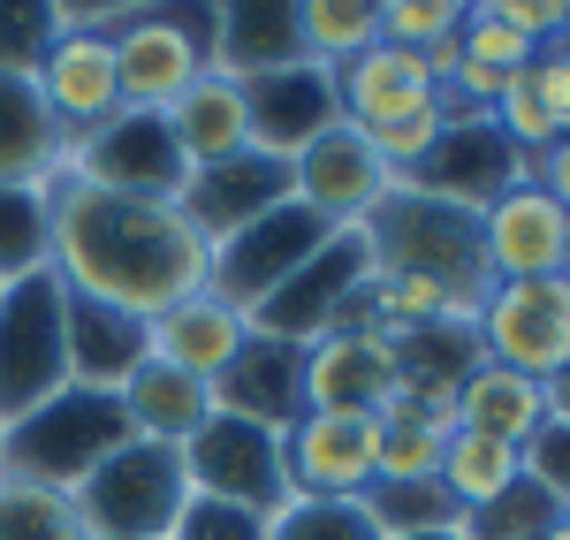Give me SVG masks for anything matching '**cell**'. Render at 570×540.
I'll return each instance as SVG.
<instances>
[{"instance_id": "6da1fadb", "label": "cell", "mask_w": 570, "mask_h": 540, "mask_svg": "<svg viewBox=\"0 0 570 540\" xmlns=\"http://www.w3.org/2000/svg\"><path fill=\"white\" fill-rule=\"evenodd\" d=\"M46 267L69 297L153 320L214 289V244L183 222L176 198H137L61 176L46 190Z\"/></svg>"}, {"instance_id": "7a4b0ae2", "label": "cell", "mask_w": 570, "mask_h": 540, "mask_svg": "<svg viewBox=\"0 0 570 540\" xmlns=\"http://www.w3.org/2000/svg\"><path fill=\"white\" fill-rule=\"evenodd\" d=\"M357 244H365V274H426V282H441L456 297L464 320H480L487 289H494L487 252H480V214L456 206V198H434V190H419L403 176L357 222Z\"/></svg>"}, {"instance_id": "3957f363", "label": "cell", "mask_w": 570, "mask_h": 540, "mask_svg": "<svg viewBox=\"0 0 570 540\" xmlns=\"http://www.w3.org/2000/svg\"><path fill=\"white\" fill-rule=\"evenodd\" d=\"M69 389V289L46 274L0 282V426Z\"/></svg>"}, {"instance_id": "277c9868", "label": "cell", "mask_w": 570, "mask_h": 540, "mask_svg": "<svg viewBox=\"0 0 570 540\" xmlns=\"http://www.w3.org/2000/svg\"><path fill=\"white\" fill-rule=\"evenodd\" d=\"M130 442L122 404L99 389H61L53 404H39L31 419L0 426V472L8 480H39V488H77L99 456H115Z\"/></svg>"}, {"instance_id": "5b68a950", "label": "cell", "mask_w": 570, "mask_h": 540, "mask_svg": "<svg viewBox=\"0 0 570 540\" xmlns=\"http://www.w3.org/2000/svg\"><path fill=\"white\" fill-rule=\"evenodd\" d=\"M69 495H77V518H85L91 540H168L176 533V510L190 502L183 450L122 442L115 456H99Z\"/></svg>"}, {"instance_id": "8992f818", "label": "cell", "mask_w": 570, "mask_h": 540, "mask_svg": "<svg viewBox=\"0 0 570 540\" xmlns=\"http://www.w3.org/2000/svg\"><path fill=\"white\" fill-rule=\"evenodd\" d=\"M214 69V8H145L115 31V77L122 107L137 115H168L183 91Z\"/></svg>"}, {"instance_id": "52a82bcc", "label": "cell", "mask_w": 570, "mask_h": 540, "mask_svg": "<svg viewBox=\"0 0 570 540\" xmlns=\"http://www.w3.org/2000/svg\"><path fill=\"white\" fill-rule=\"evenodd\" d=\"M381 472V419L373 411H297L282 426V480L289 502H357Z\"/></svg>"}, {"instance_id": "ba28073f", "label": "cell", "mask_w": 570, "mask_h": 540, "mask_svg": "<svg viewBox=\"0 0 570 540\" xmlns=\"http://www.w3.org/2000/svg\"><path fill=\"white\" fill-rule=\"evenodd\" d=\"M183 480H190V495L236 502V510H252V518H274V510L289 502V480H282V434L236 419V411H214V419L183 442Z\"/></svg>"}, {"instance_id": "9c48e42d", "label": "cell", "mask_w": 570, "mask_h": 540, "mask_svg": "<svg viewBox=\"0 0 570 540\" xmlns=\"http://www.w3.org/2000/svg\"><path fill=\"white\" fill-rule=\"evenodd\" d=\"M480 359L532 373V381H556L570 365V282L563 274H540V282H494L487 289L480 320Z\"/></svg>"}, {"instance_id": "30bf717a", "label": "cell", "mask_w": 570, "mask_h": 540, "mask_svg": "<svg viewBox=\"0 0 570 540\" xmlns=\"http://www.w3.org/2000/svg\"><path fill=\"white\" fill-rule=\"evenodd\" d=\"M357 289H365V244H357V228H335L305 267L252 313V327L305 351V343L335 335V327H365V320H357Z\"/></svg>"}, {"instance_id": "8fae6325", "label": "cell", "mask_w": 570, "mask_h": 540, "mask_svg": "<svg viewBox=\"0 0 570 540\" xmlns=\"http://www.w3.org/2000/svg\"><path fill=\"white\" fill-rule=\"evenodd\" d=\"M389 168L373 160V145H365V130H351V122H335V130H320L289 160V206H305L320 228H357L373 206H381V190H389Z\"/></svg>"}, {"instance_id": "7c38bea8", "label": "cell", "mask_w": 570, "mask_h": 540, "mask_svg": "<svg viewBox=\"0 0 570 540\" xmlns=\"http://www.w3.org/2000/svg\"><path fill=\"white\" fill-rule=\"evenodd\" d=\"M480 252H487V274H494V282H540V274H563L570 214L532 176H518L502 198H487V206H480Z\"/></svg>"}, {"instance_id": "4fadbf2b", "label": "cell", "mask_w": 570, "mask_h": 540, "mask_svg": "<svg viewBox=\"0 0 570 540\" xmlns=\"http://www.w3.org/2000/svg\"><path fill=\"white\" fill-rule=\"evenodd\" d=\"M327 236H335V228H320L305 206H274L266 222H252L244 236H228V244L214 252V297L244 305V313H259L266 297L305 267Z\"/></svg>"}, {"instance_id": "5bb4252c", "label": "cell", "mask_w": 570, "mask_h": 540, "mask_svg": "<svg viewBox=\"0 0 570 540\" xmlns=\"http://www.w3.org/2000/svg\"><path fill=\"white\" fill-rule=\"evenodd\" d=\"M31 85H39L46 115L61 122L69 153L91 130H107L122 115V77H115V39H46L31 61Z\"/></svg>"}, {"instance_id": "9a60e30c", "label": "cell", "mask_w": 570, "mask_h": 540, "mask_svg": "<svg viewBox=\"0 0 570 540\" xmlns=\"http://www.w3.org/2000/svg\"><path fill=\"white\" fill-rule=\"evenodd\" d=\"M69 176L107 183V190H137V198H176L183 190V153L168 137V115H137L122 107L107 130H91L77 153H69Z\"/></svg>"}, {"instance_id": "2e32d148", "label": "cell", "mask_w": 570, "mask_h": 540, "mask_svg": "<svg viewBox=\"0 0 570 540\" xmlns=\"http://www.w3.org/2000/svg\"><path fill=\"white\" fill-rule=\"evenodd\" d=\"M403 389V359L389 335L373 327H335L305 343V411H389V396Z\"/></svg>"}, {"instance_id": "e0dca14e", "label": "cell", "mask_w": 570, "mask_h": 540, "mask_svg": "<svg viewBox=\"0 0 570 540\" xmlns=\"http://www.w3.org/2000/svg\"><path fill=\"white\" fill-rule=\"evenodd\" d=\"M176 206H183V222L220 252L228 236H244V228L266 222L274 206H289V168L266 160V153H236V160H220V168H190L183 190H176Z\"/></svg>"}, {"instance_id": "ac0fdd59", "label": "cell", "mask_w": 570, "mask_h": 540, "mask_svg": "<svg viewBox=\"0 0 570 540\" xmlns=\"http://www.w3.org/2000/svg\"><path fill=\"white\" fill-rule=\"evenodd\" d=\"M244 115H252V153H266V160L289 168L320 130L343 122V107H335V69L297 61V69H282V77H259V85H244Z\"/></svg>"}, {"instance_id": "d6986e66", "label": "cell", "mask_w": 570, "mask_h": 540, "mask_svg": "<svg viewBox=\"0 0 570 540\" xmlns=\"http://www.w3.org/2000/svg\"><path fill=\"white\" fill-rule=\"evenodd\" d=\"M335 107L351 130H389V122H411L441 107V85L426 69V53H403V46H365L357 61L335 69Z\"/></svg>"}, {"instance_id": "ffe728a7", "label": "cell", "mask_w": 570, "mask_h": 540, "mask_svg": "<svg viewBox=\"0 0 570 540\" xmlns=\"http://www.w3.org/2000/svg\"><path fill=\"white\" fill-rule=\"evenodd\" d=\"M518 176H532V168L502 145V137H494V122H449V130L434 137V153H426L403 183H419V190L456 198V206H472V214H480L487 198H502Z\"/></svg>"}, {"instance_id": "44dd1931", "label": "cell", "mask_w": 570, "mask_h": 540, "mask_svg": "<svg viewBox=\"0 0 570 540\" xmlns=\"http://www.w3.org/2000/svg\"><path fill=\"white\" fill-rule=\"evenodd\" d=\"M252 335H259V327H252V313H244V305H228V297H214V289H198L190 305H176V313L153 320V359L214 389Z\"/></svg>"}, {"instance_id": "7402d4cb", "label": "cell", "mask_w": 570, "mask_h": 540, "mask_svg": "<svg viewBox=\"0 0 570 540\" xmlns=\"http://www.w3.org/2000/svg\"><path fill=\"white\" fill-rule=\"evenodd\" d=\"M69 176V137L46 115L39 85L23 69H0V183L8 190H53Z\"/></svg>"}, {"instance_id": "603a6c76", "label": "cell", "mask_w": 570, "mask_h": 540, "mask_svg": "<svg viewBox=\"0 0 570 540\" xmlns=\"http://www.w3.org/2000/svg\"><path fill=\"white\" fill-rule=\"evenodd\" d=\"M214 411H236L252 426H289L305 411V351L297 343H274V335H252L236 365L214 381Z\"/></svg>"}, {"instance_id": "cb8c5ba5", "label": "cell", "mask_w": 570, "mask_h": 540, "mask_svg": "<svg viewBox=\"0 0 570 540\" xmlns=\"http://www.w3.org/2000/svg\"><path fill=\"white\" fill-rule=\"evenodd\" d=\"M305 61V39H297V8L282 0H236V8H214V77L228 85H259V77H282Z\"/></svg>"}, {"instance_id": "d4e9b609", "label": "cell", "mask_w": 570, "mask_h": 540, "mask_svg": "<svg viewBox=\"0 0 570 540\" xmlns=\"http://www.w3.org/2000/svg\"><path fill=\"white\" fill-rule=\"evenodd\" d=\"M449 419H456L464 434H494V442L525 450L532 434L548 426V389H540L532 373H510V365H494V359H472V373H464L456 396H449Z\"/></svg>"}, {"instance_id": "484cf974", "label": "cell", "mask_w": 570, "mask_h": 540, "mask_svg": "<svg viewBox=\"0 0 570 540\" xmlns=\"http://www.w3.org/2000/svg\"><path fill=\"white\" fill-rule=\"evenodd\" d=\"M115 404H122V426H130V442H160V450H183L206 419H214V389L206 381H190L176 365L145 359L115 389Z\"/></svg>"}, {"instance_id": "4316f807", "label": "cell", "mask_w": 570, "mask_h": 540, "mask_svg": "<svg viewBox=\"0 0 570 540\" xmlns=\"http://www.w3.org/2000/svg\"><path fill=\"white\" fill-rule=\"evenodd\" d=\"M145 359H153V327H145V320L115 313V305H85V297H69V389H99V396H115Z\"/></svg>"}, {"instance_id": "83f0119b", "label": "cell", "mask_w": 570, "mask_h": 540, "mask_svg": "<svg viewBox=\"0 0 570 540\" xmlns=\"http://www.w3.org/2000/svg\"><path fill=\"white\" fill-rule=\"evenodd\" d=\"M168 137H176L183 168H220V160H236V153H252V115H244V85H228V77H198V85L183 91L176 107H168Z\"/></svg>"}, {"instance_id": "f1b7e54d", "label": "cell", "mask_w": 570, "mask_h": 540, "mask_svg": "<svg viewBox=\"0 0 570 540\" xmlns=\"http://www.w3.org/2000/svg\"><path fill=\"white\" fill-rule=\"evenodd\" d=\"M525 480V464L510 442H494V434H464V426H449V442H441V495L456 502L464 518L487 510L494 495H510Z\"/></svg>"}, {"instance_id": "f546056e", "label": "cell", "mask_w": 570, "mask_h": 540, "mask_svg": "<svg viewBox=\"0 0 570 540\" xmlns=\"http://www.w3.org/2000/svg\"><path fill=\"white\" fill-rule=\"evenodd\" d=\"M441 442H449V419L419 411L411 396H389V411H381V472H373V488H426V480H441Z\"/></svg>"}, {"instance_id": "4dcf8cb0", "label": "cell", "mask_w": 570, "mask_h": 540, "mask_svg": "<svg viewBox=\"0 0 570 540\" xmlns=\"http://www.w3.org/2000/svg\"><path fill=\"white\" fill-rule=\"evenodd\" d=\"M297 39L305 61L343 69L365 46H381V0H297Z\"/></svg>"}, {"instance_id": "1f68e13d", "label": "cell", "mask_w": 570, "mask_h": 540, "mask_svg": "<svg viewBox=\"0 0 570 540\" xmlns=\"http://www.w3.org/2000/svg\"><path fill=\"white\" fill-rule=\"evenodd\" d=\"M0 540H91V533L69 488H39V480L0 472Z\"/></svg>"}, {"instance_id": "d6a6232c", "label": "cell", "mask_w": 570, "mask_h": 540, "mask_svg": "<svg viewBox=\"0 0 570 540\" xmlns=\"http://www.w3.org/2000/svg\"><path fill=\"white\" fill-rule=\"evenodd\" d=\"M365 510H373V526H381L389 540L456 533V526H464V510L441 495V480H426V488H365Z\"/></svg>"}, {"instance_id": "836d02e7", "label": "cell", "mask_w": 570, "mask_h": 540, "mask_svg": "<svg viewBox=\"0 0 570 540\" xmlns=\"http://www.w3.org/2000/svg\"><path fill=\"white\" fill-rule=\"evenodd\" d=\"M46 274V190H8L0 183V282Z\"/></svg>"}, {"instance_id": "e575fe53", "label": "cell", "mask_w": 570, "mask_h": 540, "mask_svg": "<svg viewBox=\"0 0 570 540\" xmlns=\"http://www.w3.org/2000/svg\"><path fill=\"white\" fill-rule=\"evenodd\" d=\"M266 540H389L373 526L365 495L357 502H282L266 518Z\"/></svg>"}, {"instance_id": "d590c367", "label": "cell", "mask_w": 570, "mask_h": 540, "mask_svg": "<svg viewBox=\"0 0 570 540\" xmlns=\"http://www.w3.org/2000/svg\"><path fill=\"white\" fill-rule=\"evenodd\" d=\"M464 31V0H381V46L434 53Z\"/></svg>"}, {"instance_id": "8d00e7d4", "label": "cell", "mask_w": 570, "mask_h": 540, "mask_svg": "<svg viewBox=\"0 0 570 540\" xmlns=\"http://www.w3.org/2000/svg\"><path fill=\"white\" fill-rule=\"evenodd\" d=\"M548 518H563V510L540 495L532 480H518L510 495H494L487 510H472L456 533H464V540H540V526H548Z\"/></svg>"}, {"instance_id": "74e56055", "label": "cell", "mask_w": 570, "mask_h": 540, "mask_svg": "<svg viewBox=\"0 0 570 540\" xmlns=\"http://www.w3.org/2000/svg\"><path fill=\"white\" fill-rule=\"evenodd\" d=\"M168 540H266V518L236 510V502H214V495H190L176 510V533Z\"/></svg>"}, {"instance_id": "f35d334b", "label": "cell", "mask_w": 570, "mask_h": 540, "mask_svg": "<svg viewBox=\"0 0 570 540\" xmlns=\"http://www.w3.org/2000/svg\"><path fill=\"white\" fill-rule=\"evenodd\" d=\"M518 464H525V480L556 502V510H570V426H556V419H548L525 450H518Z\"/></svg>"}, {"instance_id": "ab89813d", "label": "cell", "mask_w": 570, "mask_h": 540, "mask_svg": "<svg viewBox=\"0 0 570 540\" xmlns=\"http://www.w3.org/2000/svg\"><path fill=\"white\" fill-rule=\"evenodd\" d=\"M480 8L502 23V31H518L525 46H540V53L563 39V0H480Z\"/></svg>"}, {"instance_id": "60d3db41", "label": "cell", "mask_w": 570, "mask_h": 540, "mask_svg": "<svg viewBox=\"0 0 570 540\" xmlns=\"http://www.w3.org/2000/svg\"><path fill=\"white\" fill-rule=\"evenodd\" d=\"M525 85H532V99H540V115H548V122H556V130L570 137V53H563V46L532 53Z\"/></svg>"}, {"instance_id": "b9f144b4", "label": "cell", "mask_w": 570, "mask_h": 540, "mask_svg": "<svg viewBox=\"0 0 570 540\" xmlns=\"http://www.w3.org/2000/svg\"><path fill=\"white\" fill-rule=\"evenodd\" d=\"M39 46H46L39 8H0V69H23V77H31Z\"/></svg>"}, {"instance_id": "7bdbcfd3", "label": "cell", "mask_w": 570, "mask_h": 540, "mask_svg": "<svg viewBox=\"0 0 570 540\" xmlns=\"http://www.w3.org/2000/svg\"><path fill=\"white\" fill-rule=\"evenodd\" d=\"M532 183H540V190H548V198L570 214V137H556V145L532 160Z\"/></svg>"}, {"instance_id": "ee69618b", "label": "cell", "mask_w": 570, "mask_h": 540, "mask_svg": "<svg viewBox=\"0 0 570 540\" xmlns=\"http://www.w3.org/2000/svg\"><path fill=\"white\" fill-rule=\"evenodd\" d=\"M540 389H548V419H556V426H570V365L556 373V381H540Z\"/></svg>"}, {"instance_id": "f6af8a7d", "label": "cell", "mask_w": 570, "mask_h": 540, "mask_svg": "<svg viewBox=\"0 0 570 540\" xmlns=\"http://www.w3.org/2000/svg\"><path fill=\"white\" fill-rule=\"evenodd\" d=\"M540 540H570V510H563V518H548V526H540Z\"/></svg>"}, {"instance_id": "bcb514c9", "label": "cell", "mask_w": 570, "mask_h": 540, "mask_svg": "<svg viewBox=\"0 0 570 540\" xmlns=\"http://www.w3.org/2000/svg\"><path fill=\"white\" fill-rule=\"evenodd\" d=\"M411 540H464V533H411Z\"/></svg>"}, {"instance_id": "7dc6e473", "label": "cell", "mask_w": 570, "mask_h": 540, "mask_svg": "<svg viewBox=\"0 0 570 540\" xmlns=\"http://www.w3.org/2000/svg\"><path fill=\"white\" fill-rule=\"evenodd\" d=\"M563 282H570V252H563Z\"/></svg>"}, {"instance_id": "c3c4849f", "label": "cell", "mask_w": 570, "mask_h": 540, "mask_svg": "<svg viewBox=\"0 0 570 540\" xmlns=\"http://www.w3.org/2000/svg\"><path fill=\"white\" fill-rule=\"evenodd\" d=\"M563 53H570V46H563Z\"/></svg>"}]
</instances>
